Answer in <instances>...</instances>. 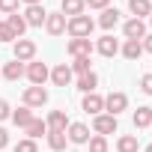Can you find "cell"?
Masks as SVG:
<instances>
[{
  "instance_id": "1",
  "label": "cell",
  "mask_w": 152,
  "mask_h": 152,
  "mask_svg": "<svg viewBox=\"0 0 152 152\" xmlns=\"http://www.w3.org/2000/svg\"><path fill=\"white\" fill-rule=\"evenodd\" d=\"M93 27H96V21H93L90 15H75V18L66 21V30H69L72 39H90Z\"/></svg>"
},
{
  "instance_id": "2",
  "label": "cell",
  "mask_w": 152,
  "mask_h": 152,
  "mask_svg": "<svg viewBox=\"0 0 152 152\" xmlns=\"http://www.w3.org/2000/svg\"><path fill=\"white\" fill-rule=\"evenodd\" d=\"M24 75L30 78V84H33V87H45V81L51 78V72H48V66H45V63H36V60H30V63H27Z\"/></svg>"
},
{
  "instance_id": "3",
  "label": "cell",
  "mask_w": 152,
  "mask_h": 152,
  "mask_svg": "<svg viewBox=\"0 0 152 152\" xmlns=\"http://www.w3.org/2000/svg\"><path fill=\"white\" fill-rule=\"evenodd\" d=\"M12 54H15L18 63H30V60L36 57V42H30V39H15V42H12Z\"/></svg>"
},
{
  "instance_id": "4",
  "label": "cell",
  "mask_w": 152,
  "mask_h": 152,
  "mask_svg": "<svg viewBox=\"0 0 152 152\" xmlns=\"http://www.w3.org/2000/svg\"><path fill=\"white\" fill-rule=\"evenodd\" d=\"M45 102H48V90L45 87H27L24 90V107L33 110V107H42Z\"/></svg>"
},
{
  "instance_id": "5",
  "label": "cell",
  "mask_w": 152,
  "mask_h": 152,
  "mask_svg": "<svg viewBox=\"0 0 152 152\" xmlns=\"http://www.w3.org/2000/svg\"><path fill=\"white\" fill-rule=\"evenodd\" d=\"M125 107H128V96H125V93H119V90H116V93H110V96L104 99V110H107L110 116H119Z\"/></svg>"
},
{
  "instance_id": "6",
  "label": "cell",
  "mask_w": 152,
  "mask_h": 152,
  "mask_svg": "<svg viewBox=\"0 0 152 152\" xmlns=\"http://www.w3.org/2000/svg\"><path fill=\"white\" fill-rule=\"evenodd\" d=\"M66 15L63 12H48V18H45V30L51 33V36H63L66 33Z\"/></svg>"
},
{
  "instance_id": "7",
  "label": "cell",
  "mask_w": 152,
  "mask_h": 152,
  "mask_svg": "<svg viewBox=\"0 0 152 152\" xmlns=\"http://www.w3.org/2000/svg\"><path fill=\"white\" fill-rule=\"evenodd\" d=\"M93 131L96 134H113L116 131V116H110V113H99L96 119H93Z\"/></svg>"
},
{
  "instance_id": "8",
  "label": "cell",
  "mask_w": 152,
  "mask_h": 152,
  "mask_svg": "<svg viewBox=\"0 0 152 152\" xmlns=\"http://www.w3.org/2000/svg\"><path fill=\"white\" fill-rule=\"evenodd\" d=\"M66 137H69V143H87L90 140V128L84 125V122H69V128H66Z\"/></svg>"
},
{
  "instance_id": "9",
  "label": "cell",
  "mask_w": 152,
  "mask_h": 152,
  "mask_svg": "<svg viewBox=\"0 0 152 152\" xmlns=\"http://www.w3.org/2000/svg\"><path fill=\"white\" fill-rule=\"evenodd\" d=\"M66 51H69L72 57H90V54H93V42H90V39H69Z\"/></svg>"
},
{
  "instance_id": "10",
  "label": "cell",
  "mask_w": 152,
  "mask_h": 152,
  "mask_svg": "<svg viewBox=\"0 0 152 152\" xmlns=\"http://www.w3.org/2000/svg\"><path fill=\"white\" fill-rule=\"evenodd\" d=\"M45 18H48V12L42 9V3H36V6H27V12H24V21H27V27H42V24H45Z\"/></svg>"
},
{
  "instance_id": "11",
  "label": "cell",
  "mask_w": 152,
  "mask_h": 152,
  "mask_svg": "<svg viewBox=\"0 0 152 152\" xmlns=\"http://www.w3.org/2000/svg\"><path fill=\"white\" fill-rule=\"evenodd\" d=\"M81 107H84L87 113H93V116H99V113L104 110V99H102L99 93H87V96H84V102H81Z\"/></svg>"
},
{
  "instance_id": "12",
  "label": "cell",
  "mask_w": 152,
  "mask_h": 152,
  "mask_svg": "<svg viewBox=\"0 0 152 152\" xmlns=\"http://www.w3.org/2000/svg\"><path fill=\"white\" fill-rule=\"evenodd\" d=\"M122 33H125V39H143L146 36V24L140 18H131V21L122 24Z\"/></svg>"
},
{
  "instance_id": "13",
  "label": "cell",
  "mask_w": 152,
  "mask_h": 152,
  "mask_svg": "<svg viewBox=\"0 0 152 152\" xmlns=\"http://www.w3.org/2000/svg\"><path fill=\"white\" fill-rule=\"evenodd\" d=\"M51 81H54L57 87H69V84H72V69H69L66 63L54 66V69H51Z\"/></svg>"
},
{
  "instance_id": "14",
  "label": "cell",
  "mask_w": 152,
  "mask_h": 152,
  "mask_svg": "<svg viewBox=\"0 0 152 152\" xmlns=\"http://www.w3.org/2000/svg\"><path fill=\"white\" fill-rule=\"evenodd\" d=\"M24 63H18V60H12V63H6L3 66V72H0V78H6V81H18V78H24Z\"/></svg>"
},
{
  "instance_id": "15",
  "label": "cell",
  "mask_w": 152,
  "mask_h": 152,
  "mask_svg": "<svg viewBox=\"0 0 152 152\" xmlns=\"http://www.w3.org/2000/svg\"><path fill=\"white\" fill-rule=\"evenodd\" d=\"M96 51H99L102 57H113V54L119 51V42H116V39H113V36L107 33V36H102V39H99V45H96Z\"/></svg>"
},
{
  "instance_id": "16",
  "label": "cell",
  "mask_w": 152,
  "mask_h": 152,
  "mask_svg": "<svg viewBox=\"0 0 152 152\" xmlns=\"http://www.w3.org/2000/svg\"><path fill=\"white\" fill-rule=\"evenodd\" d=\"M69 128V116L63 110H51L48 113V131H66Z\"/></svg>"
},
{
  "instance_id": "17",
  "label": "cell",
  "mask_w": 152,
  "mask_h": 152,
  "mask_svg": "<svg viewBox=\"0 0 152 152\" xmlns=\"http://www.w3.org/2000/svg\"><path fill=\"white\" fill-rule=\"evenodd\" d=\"M99 87V75L96 72H87V75H78V90L87 96V93H96Z\"/></svg>"
},
{
  "instance_id": "18",
  "label": "cell",
  "mask_w": 152,
  "mask_h": 152,
  "mask_svg": "<svg viewBox=\"0 0 152 152\" xmlns=\"http://www.w3.org/2000/svg\"><path fill=\"white\" fill-rule=\"evenodd\" d=\"M84 0H63L60 3V12L66 15V18H75V15H84Z\"/></svg>"
},
{
  "instance_id": "19",
  "label": "cell",
  "mask_w": 152,
  "mask_h": 152,
  "mask_svg": "<svg viewBox=\"0 0 152 152\" xmlns=\"http://www.w3.org/2000/svg\"><path fill=\"white\" fill-rule=\"evenodd\" d=\"M128 9H131V15L134 18H146V15H152V3L149 0H128Z\"/></svg>"
},
{
  "instance_id": "20",
  "label": "cell",
  "mask_w": 152,
  "mask_h": 152,
  "mask_svg": "<svg viewBox=\"0 0 152 152\" xmlns=\"http://www.w3.org/2000/svg\"><path fill=\"white\" fill-rule=\"evenodd\" d=\"M99 24H102L104 30H113V27L119 24V12H116V9H110V6H107V9H102V18H99Z\"/></svg>"
},
{
  "instance_id": "21",
  "label": "cell",
  "mask_w": 152,
  "mask_h": 152,
  "mask_svg": "<svg viewBox=\"0 0 152 152\" xmlns=\"http://www.w3.org/2000/svg\"><path fill=\"white\" fill-rule=\"evenodd\" d=\"M33 119H36V116H33V110H30V107H18V110L12 113V122H15L18 128H27Z\"/></svg>"
},
{
  "instance_id": "22",
  "label": "cell",
  "mask_w": 152,
  "mask_h": 152,
  "mask_svg": "<svg viewBox=\"0 0 152 152\" xmlns=\"http://www.w3.org/2000/svg\"><path fill=\"white\" fill-rule=\"evenodd\" d=\"M66 143H69L66 131H48V146H51L54 152H63V149H66Z\"/></svg>"
},
{
  "instance_id": "23",
  "label": "cell",
  "mask_w": 152,
  "mask_h": 152,
  "mask_svg": "<svg viewBox=\"0 0 152 152\" xmlns=\"http://www.w3.org/2000/svg\"><path fill=\"white\" fill-rule=\"evenodd\" d=\"M152 125V107H137L134 110V128H149Z\"/></svg>"
},
{
  "instance_id": "24",
  "label": "cell",
  "mask_w": 152,
  "mask_h": 152,
  "mask_svg": "<svg viewBox=\"0 0 152 152\" xmlns=\"http://www.w3.org/2000/svg\"><path fill=\"white\" fill-rule=\"evenodd\" d=\"M122 54H125L128 60H137V57L143 54V45H140V39H125V45H122Z\"/></svg>"
},
{
  "instance_id": "25",
  "label": "cell",
  "mask_w": 152,
  "mask_h": 152,
  "mask_svg": "<svg viewBox=\"0 0 152 152\" xmlns=\"http://www.w3.org/2000/svg\"><path fill=\"white\" fill-rule=\"evenodd\" d=\"M24 131H27V137H30V140H36V137L48 134V122H45V119H33V122H30Z\"/></svg>"
},
{
  "instance_id": "26",
  "label": "cell",
  "mask_w": 152,
  "mask_h": 152,
  "mask_svg": "<svg viewBox=\"0 0 152 152\" xmlns=\"http://www.w3.org/2000/svg\"><path fill=\"white\" fill-rule=\"evenodd\" d=\"M9 27H12V33H15V39H21V33L27 30V21H24V15H18V12H12L9 15V21H6Z\"/></svg>"
},
{
  "instance_id": "27",
  "label": "cell",
  "mask_w": 152,
  "mask_h": 152,
  "mask_svg": "<svg viewBox=\"0 0 152 152\" xmlns=\"http://www.w3.org/2000/svg\"><path fill=\"white\" fill-rule=\"evenodd\" d=\"M116 152H137V137L134 134H122L116 140Z\"/></svg>"
},
{
  "instance_id": "28",
  "label": "cell",
  "mask_w": 152,
  "mask_h": 152,
  "mask_svg": "<svg viewBox=\"0 0 152 152\" xmlns=\"http://www.w3.org/2000/svg\"><path fill=\"white\" fill-rule=\"evenodd\" d=\"M69 69H72V75H87L90 72V57H75V63Z\"/></svg>"
},
{
  "instance_id": "29",
  "label": "cell",
  "mask_w": 152,
  "mask_h": 152,
  "mask_svg": "<svg viewBox=\"0 0 152 152\" xmlns=\"http://www.w3.org/2000/svg\"><path fill=\"white\" fill-rule=\"evenodd\" d=\"M87 143H90V152H107V137H102V134L90 137Z\"/></svg>"
},
{
  "instance_id": "30",
  "label": "cell",
  "mask_w": 152,
  "mask_h": 152,
  "mask_svg": "<svg viewBox=\"0 0 152 152\" xmlns=\"http://www.w3.org/2000/svg\"><path fill=\"white\" fill-rule=\"evenodd\" d=\"M15 152H36V140H30V137L18 140V143H15Z\"/></svg>"
},
{
  "instance_id": "31",
  "label": "cell",
  "mask_w": 152,
  "mask_h": 152,
  "mask_svg": "<svg viewBox=\"0 0 152 152\" xmlns=\"http://www.w3.org/2000/svg\"><path fill=\"white\" fill-rule=\"evenodd\" d=\"M0 42H15V33L6 21H0Z\"/></svg>"
},
{
  "instance_id": "32",
  "label": "cell",
  "mask_w": 152,
  "mask_h": 152,
  "mask_svg": "<svg viewBox=\"0 0 152 152\" xmlns=\"http://www.w3.org/2000/svg\"><path fill=\"white\" fill-rule=\"evenodd\" d=\"M0 12H6V15L18 12V0H0Z\"/></svg>"
},
{
  "instance_id": "33",
  "label": "cell",
  "mask_w": 152,
  "mask_h": 152,
  "mask_svg": "<svg viewBox=\"0 0 152 152\" xmlns=\"http://www.w3.org/2000/svg\"><path fill=\"white\" fill-rule=\"evenodd\" d=\"M140 90L146 96H152V75H143V78H140Z\"/></svg>"
},
{
  "instance_id": "34",
  "label": "cell",
  "mask_w": 152,
  "mask_h": 152,
  "mask_svg": "<svg viewBox=\"0 0 152 152\" xmlns=\"http://www.w3.org/2000/svg\"><path fill=\"white\" fill-rule=\"evenodd\" d=\"M107 3L110 0H84V6H90V9H107Z\"/></svg>"
},
{
  "instance_id": "35",
  "label": "cell",
  "mask_w": 152,
  "mask_h": 152,
  "mask_svg": "<svg viewBox=\"0 0 152 152\" xmlns=\"http://www.w3.org/2000/svg\"><path fill=\"white\" fill-rule=\"evenodd\" d=\"M12 116V110H9V102L6 99H0V122H3V119H9Z\"/></svg>"
},
{
  "instance_id": "36",
  "label": "cell",
  "mask_w": 152,
  "mask_h": 152,
  "mask_svg": "<svg viewBox=\"0 0 152 152\" xmlns=\"http://www.w3.org/2000/svg\"><path fill=\"white\" fill-rule=\"evenodd\" d=\"M140 45H143V51H149V54H152V33H149V36H143V42H140Z\"/></svg>"
},
{
  "instance_id": "37",
  "label": "cell",
  "mask_w": 152,
  "mask_h": 152,
  "mask_svg": "<svg viewBox=\"0 0 152 152\" xmlns=\"http://www.w3.org/2000/svg\"><path fill=\"white\" fill-rule=\"evenodd\" d=\"M6 143H9V131H6V128H0V149H3Z\"/></svg>"
},
{
  "instance_id": "38",
  "label": "cell",
  "mask_w": 152,
  "mask_h": 152,
  "mask_svg": "<svg viewBox=\"0 0 152 152\" xmlns=\"http://www.w3.org/2000/svg\"><path fill=\"white\" fill-rule=\"evenodd\" d=\"M24 3H27V6H36V3H42V0H24Z\"/></svg>"
},
{
  "instance_id": "39",
  "label": "cell",
  "mask_w": 152,
  "mask_h": 152,
  "mask_svg": "<svg viewBox=\"0 0 152 152\" xmlns=\"http://www.w3.org/2000/svg\"><path fill=\"white\" fill-rule=\"evenodd\" d=\"M146 152H152V143H149V146H146Z\"/></svg>"
},
{
  "instance_id": "40",
  "label": "cell",
  "mask_w": 152,
  "mask_h": 152,
  "mask_svg": "<svg viewBox=\"0 0 152 152\" xmlns=\"http://www.w3.org/2000/svg\"><path fill=\"white\" fill-rule=\"evenodd\" d=\"M149 24H152V15H149Z\"/></svg>"
},
{
  "instance_id": "41",
  "label": "cell",
  "mask_w": 152,
  "mask_h": 152,
  "mask_svg": "<svg viewBox=\"0 0 152 152\" xmlns=\"http://www.w3.org/2000/svg\"><path fill=\"white\" fill-rule=\"evenodd\" d=\"M149 128H152V125H149Z\"/></svg>"
}]
</instances>
